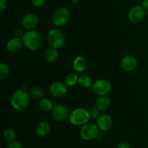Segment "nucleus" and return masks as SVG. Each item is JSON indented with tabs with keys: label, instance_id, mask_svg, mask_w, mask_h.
Returning a JSON list of instances; mask_svg holds the SVG:
<instances>
[{
	"label": "nucleus",
	"instance_id": "obj_1",
	"mask_svg": "<svg viewBox=\"0 0 148 148\" xmlns=\"http://www.w3.org/2000/svg\"><path fill=\"white\" fill-rule=\"evenodd\" d=\"M30 95L25 90H18L12 94L10 103L13 108L17 111H23L29 106Z\"/></svg>",
	"mask_w": 148,
	"mask_h": 148
},
{
	"label": "nucleus",
	"instance_id": "obj_2",
	"mask_svg": "<svg viewBox=\"0 0 148 148\" xmlns=\"http://www.w3.org/2000/svg\"><path fill=\"white\" fill-rule=\"evenodd\" d=\"M22 40L25 46L31 51L38 50L42 44L41 36L36 30H29L25 33Z\"/></svg>",
	"mask_w": 148,
	"mask_h": 148
},
{
	"label": "nucleus",
	"instance_id": "obj_3",
	"mask_svg": "<svg viewBox=\"0 0 148 148\" xmlns=\"http://www.w3.org/2000/svg\"><path fill=\"white\" fill-rule=\"evenodd\" d=\"M90 119V114L86 109L82 108L74 110L69 115V121L75 126H81L87 124Z\"/></svg>",
	"mask_w": 148,
	"mask_h": 148
},
{
	"label": "nucleus",
	"instance_id": "obj_4",
	"mask_svg": "<svg viewBox=\"0 0 148 148\" xmlns=\"http://www.w3.org/2000/svg\"><path fill=\"white\" fill-rule=\"evenodd\" d=\"M48 41L53 48L59 49L64 45L66 37L65 34L62 30L59 28H53L48 33Z\"/></svg>",
	"mask_w": 148,
	"mask_h": 148
},
{
	"label": "nucleus",
	"instance_id": "obj_5",
	"mask_svg": "<svg viewBox=\"0 0 148 148\" xmlns=\"http://www.w3.org/2000/svg\"><path fill=\"white\" fill-rule=\"evenodd\" d=\"M70 18L69 10L65 7L56 9L53 14V22L56 27H62L66 25Z\"/></svg>",
	"mask_w": 148,
	"mask_h": 148
},
{
	"label": "nucleus",
	"instance_id": "obj_6",
	"mask_svg": "<svg viewBox=\"0 0 148 148\" xmlns=\"http://www.w3.org/2000/svg\"><path fill=\"white\" fill-rule=\"evenodd\" d=\"M80 137L85 140H92L99 135V128L94 124H85L79 131Z\"/></svg>",
	"mask_w": 148,
	"mask_h": 148
},
{
	"label": "nucleus",
	"instance_id": "obj_7",
	"mask_svg": "<svg viewBox=\"0 0 148 148\" xmlns=\"http://www.w3.org/2000/svg\"><path fill=\"white\" fill-rule=\"evenodd\" d=\"M112 89V85L109 81L101 79L95 81L92 85V90L98 95H106Z\"/></svg>",
	"mask_w": 148,
	"mask_h": 148
},
{
	"label": "nucleus",
	"instance_id": "obj_8",
	"mask_svg": "<svg viewBox=\"0 0 148 148\" xmlns=\"http://www.w3.org/2000/svg\"><path fill=\"white\" fill-rule=\"evenodd\" d=\"M69 111L67 107L63 104L54 106L51 111V116L56 121H64L69 116Z\"/></svg>",
	"mask_w": 148,
	"mask_h": 148
},
{
	"label": "nucleus",
	"instance_id": "obj_9",
	"mask_svg": "<svg viewBox=\"0 0 148 148\" xmlns=\"http://www.w3.org/2000/svg\"><path fill=\"white\" fill-rule=\"evenodd\" d=\"M145 16V10L140 5L134 6L130 9L128 14V18L132 23H138L141 22Z\"/></svg>",
	"mask_w": 148,
	"mask_h": 148
},
{
	"label": "nucleus",
	"instance_id": "obj_10",
	"mask_svg": "<svg viewBox=\"0 0 148 148\" xmlns=\"http://www.w3.org/2000/svg\"><path fill=\"white\" fill-rule=\"evenodd\" d=\"M113 124L112 117L109 114H101L97 119V126L100 130L103 132L108 131L111 128Z\"/></svg>",
	"mask_w": 148,
	"mask_h": 148
},
{
	"label": "nucleus",
	"instance_id": "obj_11",
	"mask_svg": "<svg viewBox=\"0 0 148 148\" xmlns=\"http://www.w3.org/2000/svg\"><path fill=\"white\" fill-rule=\"evenodd\" d=\"M67 85L62 82H55L50 87V92L53 96L60 98L64 96L67 91Z\"/></svg>",
	"mask_w": 148,
	"mask_h": 148
},
{
	"label": "nucleus",
	"instance_id": "obj_12",
	"mask_svg": "<svg viewBox=\"0 0 148 148\" xmlns=\"http://www.w3.org/2000/svg\"><path fill=\"white\" fill-rule=\"evenodd\" d=\"M38 23V17L36 14L28 13L23 17L21 24L23 27L28 30L34 28Z\"/></svg>",
	"mask_w": 148,
	"mask_h": 148
},
{
	"label": "nucleus",
	"instance_id": "obj_13",
	"mask_svg": "<svg viewBox=\"0 0 148 148\" xmlns=\"http://www.w3.org/2000/svg\"><path fill=\"white\" fill-rule=\"evenodd\" d=\"M137 66V60L134 56L132 55H127L124 56L121 61V66L124 70L132 71L135 69Z\"/></svg>",
	"mask_w": 148,
	"mask_h": 148
},
{
	"label": "nucleus",
	"instance_id": "obj_14",
	"mask_svg": "<svg viewBox=\"0 0 148 148\" xmlns=\"http://www.w3.org/2000/svg\"><path fill=\"white\" fill-rule=\"evenodd\" d=\"M23 41L22 39L20 38H14L11 39L8 41L7 44V50L10 52V53H17L23 47Z\"/></svg>",
	"mask_w": 148,
	"mask_h": 148
},
{
	"label": "nucleus",
	"instance_id": "obj_15",
	"mask_svg": "<svg viewBox=\"0 0 148 148\" xmlns=\"http://www.w3.org/2000/svg\"><path fill=\"white\" fill-rule=\"evenodd\" d=\"M36 132L38 136L45 137L49 134L51 132V126L46 121H40L36 127Z\"/></svg>",
	"mask_w": 148,
	"mask_h": 148
},
{
	"label": "nucleus",
	"instance_id": "obj_16",
	"mask_svg": "<svg viewBox=\"0 0 148 148\" xmlns=\"http://www.w3.org/2000/svg\"><path fill=\"white\" fill-rule=\"evenodd\" d=\"M59 51L56 48L53 47L47 49L43 53V57H44L45 60L47 62H50V63L56 62L59 58Z\"/></svg>",
	"mask_w": 148,
	"mask_h": 148
},
{
	"label": "nucleus",
	"instance_id": "obj_17",
	"mask_svg": "<svg viewBox=\"0 0 148 148\" xmlns=\"http://www.w3.org/2000/svg\"><path fill=\"white\" fill-rule=\"evenodd\" d=\"M110 105L111 99L107 95H100L95 101V106L101 111L108 109Z\"/></svg>",
	"mask_w": 148,
	"mask_h": 148
},
{
	"label": "nucleus",
	"instance_id": "obj_18",
	"mask_svg": "<svg viewBox=\"0 0 148 148\" xmlns=\"http://www.w3.org/2000/svg\"><path fill=\"white\" fill-rule=\"evenodd\" d=\"M87 66L86 60L82 56H77L73 62V68L77 72H82Z\"/></svg>",
	"mask_w": 148,
	"mask_h": 148
},
{
	"label": "nucleus",
	"instance_id": "obj_19",
	"mask_svg": "<svg viewBox=\"0 0 148 148\" xmlns=\"http://www.w3.org/2000/svg\"><path fill=\"white\" fill-rule=\"evenodd\" d=\"M78 83L79 84V85L81 87L85 88H90V87H91L93 85L92 84V78L90 77V76H89L88 75H86V74L81 75L79 77V78H78Z\"/></svg>",
	"mask_w": 148,
	"mask_h": 148
},
{
	"label": "nucleus",
	"instance_id": "obj_20",
	"mask_svg": "<svg viewBox=\"0 0 148 148\" xmlns=\"http://www.w3.org/2000/svg\"><path fill=\"white\" fill-rule=\"evenodd\" d=\"M39 106H40V109L43 111H44V112H50V111H52L53 108L51 101L49 99V98H43V99L40 100Z\"/></svg>",
	"mask_w": 148,
	"mask_h": 148
},
{
	"label": "nucleus",
	"instance_id": "obj_21",
	"mask_svg": "<svg viewBox=\"0 0 148 148\" xmlns=\"http://www.w3.org/2000/svg\"><path fill=\"white\" fill-rule=\"evenodd\" d=\"M44 94V91L40 87H34L30 90V96L36 100L43 99Z\"/></svg>",
	"mask_w": 148,
	"mask_h": 148
},
{
	"label": "nucleus",
	"instance_id": "obj_22",
	"mask_svg": "<svg viewBox=\"0 0 148 148\" xmlns=\"http://www.w3.org/2000/svg\"><path fill=\"white\" fill-rule=\"evenodd\" d=\"M4 137L6 140L11 143L16 140V133L12 129L7 128L4 131Z\"/></svg>",
	"mask_w": 148,
	"mask_h": 148
},
{
	"label": "nucleus",
	"instance_id": "obj_23",
	"mask_svg": "<svg viewBox=\"0 0 148 148\" xmlns=\"http://www.w3.org/2000/svg\"><path fill=\"white\" fill-rule=\"evenodd\" d=\"M78 78L79 77L75 73H70L65 78V84L67 86L72 87L75 85L77 82H78Z\"/></svg>",
	"mask_w": 148,
	"mask_h": 148
},
{
	"label": "nucleus",
	"instance_id": "obj_24",
	"mask_svg": "<svg viewBox=\"0 0 148 148\" xmlns=\"http://www.w3.org/2000/svg\"><path fill=\"white\" fill-rule=\"evenodd\" d=\"M10 74V67L4 63L0 64V79H1V80L6 79V78L8 77Z\"/></svg>",
	"mask_w": 148,
	"mask_h": 148
},
{
	"label": "nucleus",
	"instance_id": "obj_25",
	"mask_svg": "<svg viewBox=\"0 0 148 148\" xmlns=\"http://www.w3.org/2000/svg\"><path fill=\"white\" fill-rule=\"evenodd\" d=\"M90 118L94 119H98V117L100 116H99L100 110L98 109L96 106L94 107V108H92V109H91V111L90 112Z\"/></svg>",
	"mask_w": 148,
	"mask_h": 148
},
{
	"label": "nucleus",
	"instance_id": "obj_26",
	"mask_svg": "<svg viewBox=\"0 0 148 148\" xmlns=\"http://www.w3.org/2000/svg\"><path fill=\"white\" fill-rule=\"evenodd\" d=\"M8 148H23V145L20 142L15 140V141H13L10 143L8 145Z\"/></svg>",
	"mask_w": 148,
	"mask_h": 148
},
{
	"label": "nucleus",
	"instance_id": "obj_27",
	"mask_svg": "<svg viewBox=\"0 0 148 148\" xmlns=\"http://www.w3.org/2000/svg\"><path fill=\"white\" fill-rule=\"evenodd\" d=\"M31 1L33 5L37 7H41L45 3V0H31Z\"/></svg>",
	"mask_w": 148,
	"mask_h": 148
},
{
	"label": "nucleus",
	"instance_id": "obj_28",
	"mask_svg": "<svg viewBox=\"0 0 148 148\" xmlns=\"http://www.w3.org/2000/svg\"><path fill=\"white\" fill-rule=\"evenodd\" d=\"M118 148H131L130 143L126 141H122L119 144Z\"/></svg>",
	"mask_w": 148,
	"mask_h": 148
},
{
	"label": "nucleus",
	"instance_id": "obj_29",
	"mask_svg": "<svg viewBox=\"0 0 148 148\" xmlns=\"http://www.w3.org/2000/svg\"><path fill=\"white\" fill-rule=\"evenodd\" d=\"M14 36H15L17 38H20V37L23 38V35L25 34V33H23V30H22L21 29H19V28L16 29V30H14Z\"/></svg>",
	"mask_w": 148,
	"mask_h": 148
},
{
	"label": "nucleus",
	"instance_id": "obj_30",
	"mask_svg": "<svg viewBox=\"0 0 148 148\" xmlns=\"http://www.w3.org/2000/svg\"><path fill=\"white\" fill-rule=\"evenodd\" d=\"M7 7V1L6 0H0V12H2Z\"/></svg>",
	"mask_w": 148,
	"mask_h": 148
},
{
	"label": "nucleus",
	"instance_id": "obj_31",
	"mask_svg": "<svg viewBox=\"0 0 148 148\" xmlns=\"http://www.w3.org/2000/svg\"><path fill=\"white\" fill-rule=\"evenodd\" d=\"M142 7L145 10L148 11V0H143L142 2Z\"/></svg>",
	"mask_w": 148,
	"mask_h": 148
},
{
	"label": "nucleus",
	"instance_id": "obj_32",
	"mask_svg": "<svg viewBox=\"0 0 148 148\" xmlns=\"http://www.w3.org/2000/svg\"><path fill=\"white\" fill-rule=\"evenodd\" d=\"M78 1H79V0H71V1H72V2H73V3L77 2Z\"/></svg>",
	"mask_w": 148,
	"mask_h": 148
}]
</instances>
